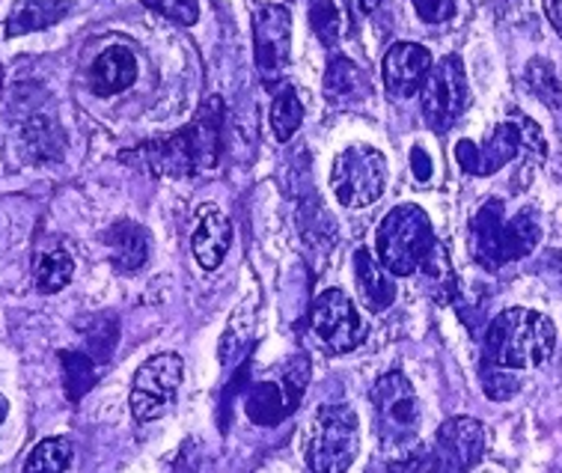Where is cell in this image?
Returning <instances> with one entry per match:
<instances>
[{
    "label": "cell",
    "instance_id": "obj_1",
    "mask_svg": "<svg viewBox=\"0 0 562 473\" xmlns=\"http://www.w3.org/2000/svg\"><path fill=\"white\" fill-rule=\"evenodd\" d=\"M221 134H224V102L215 95L196 111L182 132L144 144L137 155L158 176H194L217 165Z\"/></svg>",
    "mask_w": 562,
    "mask_h": 473
},
{
    "label": "cell",
    "instance_id": "obj_2",
    "mask_svg": "<svg viewBox=\"0 0 562 473\" xmlns=\"http://www.w3.org/2000/svg\"><path fill=\"white\" fill-rule=\"evenodd\" d=\"M542 238V227L532 209H521L518 215H506L503 200H488L471 221V254L482 268H497L530 257Z\"/></svg>",
    "mask_w": 562,
    "mask_h": 473
},
{
    "label": "cell",
    "instance_id": "obj_3",
    "mask_svg": "<svg viewBox=\"0 0 562 473\" xmlns=\"http://www.w3.org/2000/svg\"><path fill=\"white\" fill-rule=\"evenodd\" d=\"M553 346L557 328L536 309H503L485 330V360L506 370L542 367L551 358Z\"/></svg>",
    "mask_w": 562,
    "mask_h": 473
},
{
    "label": "cell",
    "instance_id": "obj_4",
    "mask_svg": "<svg viewBox=\"0 0 562 473\" xmlns=\"http://www.w3.org/2000/svg\"><path fill=\"white\" fill-rule=\"evenodd\" d=\"M372 414L384 453L405 455L417 443L423 414H419L417 393L402 372H387L375 381Z\"/></svg>",
    "mask_w": 562,
    "mask_h": 473
},
{
    "label": "cell",
    "instance_id": "obj_5",
    "mask_svg": "<svg viewBox=\"0 0 562 473\" xmlns=\"http://www.w3.org/2000/svg\"><path fill=\"white\" fill-rule=\"evenodd\" d=\"M435 241L429 215L419 206H396L390 209L381 221L375 247H379V262L396 278L414 274L423 259L429 257Z\"/></svg>",
    "mask_w": 562,
    "mask_h": 473
},
{
    "label": "cell",
    "instance_id": "obj_6",
    "mask_svg": "<svg viewBox=\"0 0 562 473\" xmlns=\"http://www.w3.org/2000/svg\"><path fill=\"white\" fill-rule=\"evenodd\" d=\"M360 450V423L351 405L318 408L307 429L304 459L313 473H346Z\"/></svg>",
    "mask_w": 562,
    "mask_h": 473
},
{
    "label": "cell",
    "instance_id": "obj_7",
    "mask_svg": "<svg viewBox=\"0 0 562 473\" xmlns=\"http://www.w3.org/2000/svg\"><path fill=\"white\" fill-rule=\"evenodd\" d=\"M330 185L346 209L372 206L387 188V161L372 146H348L334 161Z\"/></svg>",
    "mask_w": 562,
    "mask_h": 473
},
{
    "label": "cell",
    "instance_id": "obj_8",
    "mask_svg": "<svg viewBox=\"0 0 562 473\" xmlns=\"http://www.w3.org/2000/svg\"><path fill=\"white\" fill-rule=\"evenodd\" d=\"M310 381L307 358H292L277 379L256 381L245 396V412L256 426H277L295 412Z\"/></svg>",
    "mask_w": 562,
    "mask_h": 473
},
{
    "label": "cell",
    "instance_id": "obj_9",
    "mask_svg": "<svg viewBox=\"0 0 562 473\" xmlns=\"http://www.w3.org/2000/svg\"><path fill=\"white\" fill-rule=\"evenodd\" d=\"M419 104H423V120L431 132L443 134L459 123V116L468 108V78L456 54L431 66L429 78L419 90Z\"/></svg>",
    "mask_w": 562,
    "mask_h": 473
},
{
    "label": "cell",
    "instance_id": "obj_10",
    "mask_svg": "<svg viewBox=\"0 0 562 473\" xmlns=\"http://www.w3.org/2000/svg\"><path fill=\"white\" fill-rule=\"evenodd\" d=\"M182 358L173 351L155 354L137 370L132 384V414L134 420L153 423L173 408L176 393L182 384Z\"/></svg>",
    "mask_w": 562,
    "mask_h": 473
},
{
    "label": "cell",
    "instance_id": "obj_11",
    "mask_svg": "<svg viewBox=\"0 0 562 473\" xmlns=\"http://www.w3.org/2000/svg\"><path fill=\"white\" fill-rule=\"evenodd\" d=\"M254 60L266 83H277L292 63V12L266 3L254 15Z\"/></svg>",
    "mask_w": 562,
    "mask_h": 473
},
{
    "label": "cell",
    "instance_id": "obj_12",
    "mask_svg": "<svg viewBox=\"0 0 562 473\" xmlns=\"http://www.w3.org/2000/svg\"><path fill=\"white\" fill-rule=\"evenodd\" d=\"M485 426L473 417H452L438 429L429 450V473H468L485 453Z\"/></svg>",
    "mask_w": 562,
    "mask_h": 473
},
{
    "label": "cell",
    "instance_id": "obj_13",
    "mask_svg": "<svg viewBox=\"0 0 562 473\" xmlns=\"http://www.w3.org/2000/svg\"><path fill=\"white\" fill-rule=\"evenodd\" d=\"M524 140H527V116H515V120L497 125L485 144L459 140L456 161H459L461 173L494 176L524 153Z\"/></svg>",
    "mask_w": 562,
    "mask_h": 473
},
{
    "label": "cell",
    "instance_id": "obj_14",
    "mask_svg": "<svg viewBox=\"0 0 562 473\" xmlns=\"http://www.w3.org/2000/svg\"><path fill=\"white\" fill-rule=\"evenodd\" d=\"M313 330L325 342L327 349L346 354L363 346L367 340V325L360 319L358 307L351 304L342 289H327L313 304Z\"/></svg>",
    "mask_w": 562,
    "mask_h": 473
},
{
    "label": "cell",
    "instance_id": "obj_15",
    "mask_svg": "<svg viewBox=\"0 0 562 473\" xmlns=\"http://www.w3.org/2000/svg\"><path fill=\"white\" fill-rule=\"evenodd\" d=\"M431 60L429 48L414 45V42H400L384 54V87L396 99H411L423 90V83L429 78Z\"/></svg>",
    "mask_w": 562,
    "mask_h": 473
},
{
    "label": "cell",
    "instance_id": "obj_16",
    "mask_svg": "<svg viewBox=\"0 0 562 473\" xmlns=\"http://www.w3.org/2000/svg\"><path fill=\"white\" fill-rule=\"evenodd\" d=\"M104 245H108V254H111V266L116 271H123V274H132V271H140L146 266L153 236L137 221H116L104 233Z\"/></svg>",
    "mask_w": 562,
    "mask_h": 473
},
{
    "label": "cell",
    "instance_id": "obj_17",
    "mask_svg": "<svg viewBox=\"0 0 562 473\" xmlns=\"http://www.w3.org/2000/svg\"><path fill=\"white\" fill-rule=\"evenodd\" d=\"M137 81V60L125 45L104 48L90 66V87L95 95L125 93Z\"/></svg>",
    "mask_w": 562,
    "mask_h": 473
},
{
    "label": "cell",
    "instance_id": "obj_18",
    "mask_svg": "<svg viewBox=\"0 0 562 473\" xmlns=\"http://www.w3.org/2000/svg\"><path fill=\"white\" fill-rule=\"evenodd\" d=\"M229 245H233V224H229V217L215 212V209H205L194 236H191V250H194V259L200 262V268L215 271L224 262Z\"/></svg>",
    "mask_w": 562,
    "mask_h": 473
},
{
    "label": "cell",
    "instance_id": "obj_19",
    "mask_svg": "<svg viewBox=\"0 0 562 473\" xmlns=\"http://www.w3.org/2000/svg\"><path fill=\"white\" fill-rule=\"evenodd\" d=\"M355 278H358L360 299L372 313H384V309L396 301V283L390 278V271L369 250L355 254Z\"/></svg>",
    "mask_w": 562,
    "mask_h": 473
},
{
    "label": "cell",
    "instance_id": "obj_20",
    "mask_svg": "<svg viewBox=\"0 0 562 473\" xmlns=\"http://www.w3.org/2000/svg\"><path fill=\"white\" fill-rule=\"evenodd\" d=\"M69 10H72V0H19L12 7L3 33L10 40H15V36H24V33L45 31V27L66 19Z\"/></svg>",
    "mask_w": 562,
    "mask_h": 473
},
{
    "label": "cell",
    "instance_id": "obj_21",
    "mask_svg": "<svg viewBox=\"0 0 562 473\" xmlns=\"http://www.w3.org/2000/svg\"><path fill=\"white\" fill-rule=\"evenodd\" d=\"M369 95V78L348 57H330L325 69V99L330 104H358Z\"/></svg>",
    "mask_w": 562,
    "mask_h": 473
},
{
    "label": "cell",
    "instance_id": "obj_22",
    "mask_svg": "<svg viewBox=\"0 0 562 473\" xmlns=\"http://www.w3.org/2000/svg\"><path fill=\"white\" fill-rule=\"evenodd\" d=\"M310 24L325 48H334L351 31L348 0H310Z\"/></svg>",
    "mask_w": 562,
    "mask_h": 473
},
{
    "label": "cell",
    "instance_id": "obj_23",
    "mask_svg": "<svg viewBox=\"0 0 562 473\" xmlns=\"http://www.w3.org/2000/svg\"><path fill=\"white\" fill-rule=\"evenodd\" d=\"M21 146L27 149L31 161H57L63 155V134L52 120L33 116L21 128Z\"/></svg>",
    "mask_w": 562,
    "mask_h": 473
},
{
    "label": "cell",
    "instance_id": "obj_24",
    "mask_svg": "<svg viewBox=\"0 0 562 473\" xmlns=\"http://www.w3.org/2000/svg\"><path fill=\"white\" fill-rule=\"evenodd\" d=\"M60 367H63V387L66 396L72 402L83 399L92 391V384L99 379V363L87 354V351H60Z\"/></svg>",
    "mask_w": 562,
    "mask_h": 473
},
{
    "label": "cell",
    "instance_id": "obj_25",
    "mask_svg": "<svg viewBox=\"0 0 562 473\" xmlns=\"http://www.w3.org/2000/svg\"><path fill=\"white\" fill-rule=\"evenodd\" d=\"M304 123V104L297 99L295 87L292 83H283L277 90L274 102H271V132L280 144H286L295 137V132Z\"/></svg>",
    "mask_w": 562,
    "mask_h": 473
},
{
    "label": "cell",
    "instance_id": "obj_26",
    "mask_svg": "<svg viewBox=\"0 0 562 473\" xmlns=\"http://www.w3.org/2000/svg\"><path fill=\"white\" fill-rule=\"evenodd\" d=\"M75 274L72 257L63 250V247H54L48 254H42L40 262H36V289L42 295H52V292H60L63 286H69V280Z\"/></svg>",
    "mask_w": 562,
    "mask_h": 473
},
{
    "label": "cell",
    "instance_id": "obj_27",
    "mask_svg": "<svg viewBox=\"0 0 562 473\" xmlns=\"http://www.w3.org/2000/svg\"><path fill=\"white\" fill-rule=\"evenodd\" d=\"M72 462V443L66 438H45L33 447L21 473H66Z\"/></svg>",
    "mask_w": 562,
    "mask_h": 473
},
{
    "label": "cell",
    "instance_id": "obj_28",
    "mask_svg": "<svg viewBox=\"0 0 562 473\" xmlns=\"http://www.w3.org/2000/svg\"><path fill=\"white\" fill-rule=\"evenodd\" d=\"M250 334H254V307L241 304L236 316L226 325L224 337H221V363H233L247 349Z\"/></svg>",
    "mask_w": 562,
    "mask_h": 473
},
{
    "label": "cell",
    "instance_id": "obj_29",
    "mask_svg": "<svg viewBox=\"0 0 562 473\" xmlns=\"http://www.w3.org/2000/svg\"><path fill=\"white\" fill-rule=\"evenodd\" d=\"M116 337H120V325L113 316H95L87 328V354H90L95 363H108L113 354V346H116Z\"/></svg>",
    "mask_w": 562,
    "mask_h": 473
},
{
    "label": "cell",
    "instance_id": "obj_30",
    "mask_svg": "<svg viewBox=\"0 0 562 473\" xmlns=\"http://www.w3.org/2000/svg\"><path fill=\"white\" fill-rule=\"evenodd\" d=\"M527 83H530V90L539 99H542L551 111H560L562 108V90L560 81H557V72H553V66L548 60H530L527 66Z\"/></svg>",
    "mask_w": 562,
    "mask_h": 473
},
{
    "label": "cell",
    "instance_id": "obj_31",
    "mask_svg": "<svg viewBox=\"0 0 562 473\" xmlns=\"http://www.w3.org/2000/svg\"><path fill=\"white\" fill-rule=\"evenodd\" d=\"M521 387V381L512 370L506 367H494L488 360H482V391L485 396L494 402H503V399H512L515 393Z\"/></svg>",
    "mask_w": 562,
    "mask_h": 473
},
{
    "label": "cell",
    "instance_id": "obj_32",
    "mask_svg": "<svg viewBox=\"0 0 562 473\" xmlns=\"http://www.w3.org/2000/svg\"><path fill=\"white\" fill-rule=\"evenodd\" d=\"M423 271H426V280H429V286L435 295L440 299H447L456 286V278H452V268H450V259H447V250L440 245L431 247V254L423 259Z\"/></svg>",
    "mask_w": 562,
    "mask_h": 473
},
{
    "label": "cell",
    "instance_id": "obj_33",
    "mask_svg": "<svg viewBox=\"0 0 562 473\" xmlns=\"http://www.w3.org/2000/svg\"><path fill=\"white\" fill-rule=\"evenodd\" d=\"M140 3L182 27H191L200 19V0H140Z\"/></svg>",
    "mask_w": 562,
    "mask_h": 473
},
{
    "label": "cell",
    "instance_id": "obj_34",
    "mask_svg": "<svg viewBox=\"0 0 562 473\" xmlns=\"http://www.w3.org/2000/svg\"><path fill=\"white\" fill-rule=\"evenodd\" d=\"M429 468V455H423L419 450L414 453H405V455H393L390 462L384 464H372L367 473H423Z\"/></svg>",
    "mask_w": 562,
    "mask_h": 473
},
{
    "label": "cell",
    "instance_id": "obj_35",
    "mask_svg": "<svg viewBox=\"0 0 562 473\" xmlns=\"http://www.w3.org/2000/svg\"><path fill=\"white\" fill-rule=\"evenodd\" d=\"M411 3H414L419 19L429 21V24H440L456 12V0H411Z\"/></svg>",
    "mask_w": 562,
    "mask_h": 473
},
{
    "label": "cell",
    "instance_id": "obj_36",
    "mask_svg": "<svg viewBox=\"0 0 562 473\" xmlns=\"http://www.w3.org/2000/svg\"><path fill=\"white\" fill-rule=\"evenodd\" d=\"M411 170H414V176H417V182H429L431 173H435L431 158L426 155L423 146H414V149H411Z\"/></svg>",
    "mask_w": 562,
    "mask_h": 473
},
{
    "label": "cell",
    "instance_id": "obj_37",
    "mask_svg": "<svg viewBox=\"0 0 562 473\" xmlns=\"http://www.w3.org/2000/svg\"><path fill=\"white\" fill-rule=\"evenodd\" d=\"M544 15H548L551 27L562 40V0H544Z\"/></svg>",
    "mask_w": 562,
    "mask_h": 473
},
{
    "label": "cell",
    "instance_id": "obj_38",
    "mask_svg": "<svg viewBox=\"0 0 562 473\" xmlns=\"http://www.w3.org/2000/svg\"><path fill=\"white\" fill-rule=\"evenodd\" d=\"M379 3H381V0H358V7L363 12H372V10H375V7H379Z\"/></svg>",
    "mask_w": 562,
    "mask_h": 473
},
{
    "label": "cell",
    "instance_id": "obj_39",
    "mask_svg": "<svg viewBox=\"0 0 562 473\" xmlns=\"http://www.w3.org/2000/svg\"><path fill=\"white\" fill-rule=\"evenodd\" d=\"M7 414H10V402L0 396V423L7 420Z\"/></svg>",
    "mask_w": 562,
    "mask_h": 473
}]
</instances>
